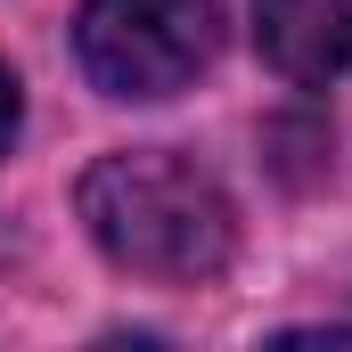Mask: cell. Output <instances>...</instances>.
Masks as SVG:
<instances>
[{
	"instance_id": "cell-2",
	"label": "cell",
	"mask_w": 352,
	"mask_h": 352,
	"mask_svg": "<svg viewBox=\"0 0 352 352\" xmlns=\"http://www.w3.org/2000/svg\"><path fill=\"white\" fill-rule=\"evenodd\" d=\"M221 50V0H82L74 58L107 98H173Z\"/></svg>"
},
{
	"instance_id": "cell-4",
	"label": "cell",
	"mask_w": 352,
	"mask_h": 352,
	"mask_svg": "<svg viewBox=\"0 0 352 352\" xmlns=\"http://www.w3.org/2000/svg\"><path fill=\"white\" fill-rule=\"evenodd\" d=\"M16 123H25V98H16V74L0 66V148L16 140Z\"/></svg>"
},
{
	"instance_id": "cell-3",
	"label": "cell",
	"mask_w": 352,
	"mask_h": 352,
	"mask_svg": "<svg viewBox=\"0 0 352 352\" xmlns=\"http://www.w3.org/2000/svg\"><path fill=\"white\" fill-rule=\"evenodd\" d=\"M254 41L287 82L352 74V0H254Z\"/></svg>"
},
{
	"instance_id": "cell-1",
	"label": "cell",
	"mask_w": 352,
	"mask_h": 352,
	"mask_svg": "<svg viewBox=\"0 0 352 352\" xmlns=\"http://www.w3.org/2000/svg\"><path fill=\"white\" fill-rule=\"evenodd\" d=\"M74 205H82V230L98 238V254L131 278H156V287H197V278L230 270V254H238L230 188L180 148L98 156L74 188Z\"/></svg>"
}]
</instances>
